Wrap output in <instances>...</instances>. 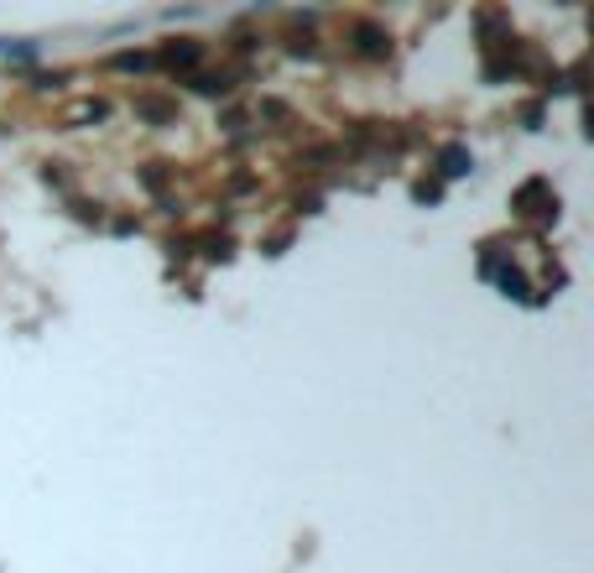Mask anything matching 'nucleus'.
I'll return each instance as SVG.
<instances>
[{"label": "nucleus", "mask_w": 594, "mask_h": 573, "mask_svg": "<svg viewBox=\"0 0 594 573\" xmlns=\"http://www.w3.org/2000/svg\"><path fill=\"white\" fill-rule=\"evenodd\" d=\"M512 209H516L521 219H527V224H553V219H558V194H553V183H548V178L521 183V188L512 194Z\"/></svg>", "instance_id": "nucleus-1"}, {"label": "nucleus", "mask_w": 594, "mask_h": 573, "mask_svg": "<svg viewBox=\"0 0 594 573\" xmlns=\"http://www.w3.org/2000/svg\"><path fill=\"white\" fill-rule=\"evenodd\" d=\"M355 53H365V58H386V53H392V37L381 32L376 21H355Z\"/></svg>", "instance_id": "nucleus-2"}, {"label": "nucleus", "mask_w": 594, "mask_h": 573, "mask_svg": "<svg viewBox=\"0 0 594 573\" xmlns=\"http://www.w3.org/2000/svg\"><path fill=\"white\" fill-rule=\"evenodd\" d=\"M470 167H475V157H470V146H459V141L438 152V173H443V178H464Z\"/></svg>", "instance_id": "nucleus-3"}, {"label": "nucleus", "mask_w": 594, "mask_h": 573, "mask_svg": "<svg viewBox=\"0 0 594 573\" xmlns=\"http://www.w3.org/2000/svg\"><path fill=\"white\" fill-rule=\"evenodd\" d=\"M485 277L501 282V287H506V297H527V282H521V272H516V266H506V261L485 256Z\"/></svg>", "instance_id": "nucleus-4"}, {"label": "nucleus", "mask_w": 594, "mask_h": 573, "mask_svg": "<svg viewBox=\"0 0 594 573\" xmlns=\"http://www.w3.org/2000/svg\"><path fill=\"white\" fill-rule=\"evenodd\" d=\"M198 58H204V53H198V42H173L157 63H162V68H194Z\"/></svg>", "instance_id": "nucleus-5"}, {"label": "nucleus", "mask_w": 594, "mask_h": 573, "mask_svg": "<svg viewBox=\"0 0 594 573\" xmlns=\"http://www.w3.org/2000/svg\"><path fill=\"white\" fill-rule=\"evenodd\" d=\"M136 110H141V115H146V120H173V115H178V110H173L167 99H141Z\"/></svg>", "instance_id": "nucleus-6"}, {"label": "nucleus", "mask_w": 594, "mask_h": 573, "mask_svg": "<svg viewBox=\"0 0 594 573\" xmlns=\"http://www.w3.org/2000/svg\"><path fill=\"white\" fill-rule=\"evenodd\" d=\"M116 68H152V58H146V53H120Z\"/></svg>", "instance_id": "nucleus-7"}]
</instances>
